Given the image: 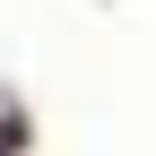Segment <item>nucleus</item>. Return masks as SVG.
Returning a JSON list of instances; mask_svg holds the SVG:
<instances>
[{
    "mask_svg": "<svg viewBox=\"0 0 156 156\" xmlns=\"http://www.w3.org/2000/svg\"><path fill=\"white\" fill-rule=\"evenodd\" d=\"M0 156H17V122H0Z\"/></svg>",
    "mask_w": 156,
    "mask_h": 156,
    "instance_id": "1",
    "label": "nucleus"
}]
</instances>
